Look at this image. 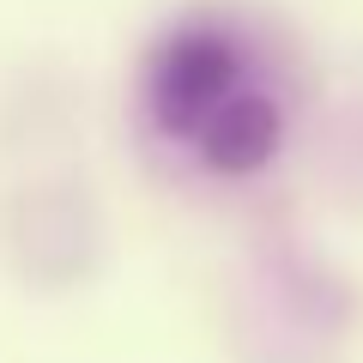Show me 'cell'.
I'll return each mask as SVG.
<instances>
[{
    "mask_svg": "<svg viewBox=\"0 0 363 363\" xmlns=\"http://www.w3.org/2000/svg\"><path fill=\"white\" fill-rule=\"evenodd\" d=\"M152 116L164 133L194 145L212 169H255L279 145V97L260 79V61L230 30H176L157 43Z\"/></svg>",
    "mask_w": 363,
    "mask_h": 363,
    "instance_id": "obj_1",
    "label": "cell"
}]
</instances>
